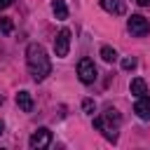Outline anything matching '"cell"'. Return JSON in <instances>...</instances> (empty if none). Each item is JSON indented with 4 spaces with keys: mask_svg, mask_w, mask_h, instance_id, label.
<instances>
[{
    "mask_svg": "<svg viewBox=\"0 0 150 150\" xmlns=\"http://www.w3.org/2000/svg\"><path fill=\"white\" fill-rule=\"evenodd\" d=\"M26 66H28V73L33 75L35 82H42L52 73V61H49L45 47L38 42H30L26 47Z\"/></svg>",
    "mask_w": 150,
    "mask_h": 150,
    "instance_id": "6da1fadb",
    "label": "cell"
},
{
    "mask_svg": "<svg viewBox=\"0 0 150 150\" xmlns=\"http://www.w3.org/2000/svg\"><path fill=\"white\" fill-rule=\"evenodd\" d=\"M120 112L115 110V108H108L103 115H98V117H94V127L108 138V141H117V129H120Z\"/></svg>",
    "mask_w": 150,
    "mask_h": 150,
    "instance_id": "7a4b0ae2",
    "label": "cell"
},
{
    "mask_svg": "<svg viewBox=\"0 0 150 150\" xmlns=\"http://www.w3.org/2000/svg\"><path fill=\"white\" fill-rule=\"evenodd\" d=\"M49 143H52V131H49L47 127H40V129H35V131L30 134V138H28V145H30L33 150L49 148Z\"/></svg>",
    "mask_w": 150,
    "mask_h": 150,
    "instance_id": "3957f363",
    "label": "cell"
},
{
    "mask_svg": "<svg viewBox=\"0 0 150 150\" xmlns=\"http://www.w3.org/2000/svg\"><path fill=\"white\" fill-rule=\"evenodd\" d=\"M127 28H129V33H131V35L143 38V35L150 30V23H148V19H145V16H141V14H131V19L127 21Z\"/></svg>",
    "mask_w": 150,
    "mask_h": 150,
    "instance_id": "277c9868",
    "label": "cell"
},
{
    "mask_svg": "<svg viewBox=\"0 0 150 150\" xmlns=\"http://www.w3.org/2000/svg\"><path fill=\"white\" fill-rule=\"evenodd\" d=\"M77 75H80V80L84 82V84H91L94 80H96V66H94V61L91 59H80V63H77Z\"/></svg>",
    "mask_w": 150,
    "mask_h": 150,
    "instance_id": "5b68a950",
    "label": "cell"
},
{
    "mask_svg": "<svg viewBox=\"0 0 150 150\" xmlns=\"http://www.w3.org/2000/svg\"><path fill=\"white\" fill-rule=\"evenodd\" d=\"M68 49H70V30L61 28L59 35H56V40H54V54L59 59H63V56H68Z\"/></svg>",
    "mask_w": 150,
    "mask_h": 150,
    "instance_id": "8992f818",
    "label": "cell"
},
{
    "mask_svg": "<svg viewBox=\"0 0 150 150\" xmlns=\"http://www.w3.org/2000/svg\"><path fill=\"white\" fill-rule=\"evenodd\" d=\"M134 112H136L141 120H145V122H148V120H150V96H145V94H143V96H138V98H136V103H134Z\"/></svg>",
    "mask_w": 150,
    "mask_h": 150,
    "instance_id": "52a82bcc",
    "label": "cell"
},
{
    "mask_svg": "<svg viewBox=\"0 0 150 150\" xmlns=\"http://www.w3.org/2000/svg\"><path fill=\"white\" fill-rule=\"evenodd\" d=\"M16 105L23 110V112H30L33 110V96L28 91H19L16 94Z\"/></svg>",
    "mask_w": 150,
    "mask_h": 150,
    "instance_id": "ba28073f",
    "label": "cell"
},
{
    "mask_svg": "<svg viewBox=\"0 0 150 150\" xmlns=\"http://www.w3.org/2000/svg\"><path fill=\"white\" fill-rule=\"evenodd\" d=\"M129 91L138 98V96H143V94H148V84H145V80H141V77H134L131 80V84H129Z\"/></svg>",
    "mask_w": 150,
    "mask_h": 150,
    "instance_id": "9c48e42d",
    "label": "cell"
},
{
    "mask_svg": "<svg viewBox=\"0 0 150 150\" xmlns=\"http://www.w3.org/2000/svg\"><path fill=\"white\" fill-rule=\"evenodd\" d=\"M52 12H54V16H56L59 21L68 19V7H66L63 0H52Z\"/></svg>",
    "mask_w": 150,
    "mask_h": 150,
    "instance_id": "30bf717a",
    "label": "cell"
},
{
    "mask_svg": "<svg viewBox=\"0 0 150 150\" xmlns=\"http://www.w3.org/2000/svg\"><path fill=\"white\" fill-rule=\"evenodd\" d=\"M108 12H112V14H124L127 12V2L124 0H105V5H103Z\"/></svg>",
    "mask_w": 150,
    "mask_h": 150,
    "instance_id": "8fae6325",
    "label": "cell"
},
{
    "mask_svg": "<svg viewBox=\"0 0 150 150\" xmlns=\"http://www.w3.org/2000/svg\"><path fill=\"white\" fill-rule=\"evenodd\" d=\"M101 59H103L105 63H112V61H117V52L105 45V47H101Z\"/></svg>",
    "mask_w": 150,
    "mask_h": 150,
    "instance_id": "7c38bea8",
    "label": "cell"
},
{
    "mask_svg": "<svg viewBox=\"0 0 150 150\" xmlns=\"http://www.w3.org/2000/svg\"><path fill=\"white\" fill-rule=\"evenodd\" d=\"M0 28H2V33H5V35H9V33H12V28H14L12 19H7V16H5V19H0Z\"/></svg>",
    "mask_w": 150,
    "mask_h": 150,
    "instance_id": "4fadbf2b",
    "label": "cell"
},
{
    "mask_svg": "<svg viewBox=\"0 0 150 150\" xmlns=\"http://www.w3.org/2000/svg\"><path fill=\"white\" fill-rule=\"evenodd\" d=\"M82 110H84L87 115H94V110H96V103H94L91 98H84V101H82Z\"/></svg>",
    "mask_w": 150,
    "mask_h": 150,
    "instance_id": "5bb4252c",
    "label": "cell"
},
{
    "mask_svg": "<svg viewBox=\"0 0 150 150\" xmlns=\"http://www.w3.org/2000/svg\"><path fill=\"white\" fill-rule=\"evenodd\" d=\"M122 68H124V70H134V68H136V59H131V56L122 59Z\"/></svg>",
    "mask_w": 150,
    "mask_h": 150,
    "instance_id": "9a60e30c",
    "label": "cell"
},
{
    "mask_svg": "<svg viewBox=\"0 0 150 150\" xmlns=\"http://www.w3.org/2000/svg\"><path fill=\"white\" fill-rule=\"evenodd\" d=\"M12 2H14V0H0V9H7Z\"/></svg>",
    "mask_w": 150,
    "mask_h": 150,
    "instance_id": "2e32d148",
    "label": "cell"
},
{
    "mask_svg": "<svg viewBox=\"0 0 150 150\" xmlns=\"http://www.w3.org/2000/svg\"><path fill=\"white\" fill-rule=\"evenodd\" d=\"M136 2H138L141 7H150V0H136Z\"/></svg>",
    "mask_w": 150,
    "mask_h": 150,
    "instance_id": "e0dca14e",
    "label": "cell"
},
{
    "mask_svg": "<svg viewBox=\"0 0 150 150\" xmlns=\"http://www.w3.org/2000/svg\"><path fill=\"white\" fill-rule=\"evenodd\" d=\"M2 129H5V122H2V120H0V134H2Z\"/></svg>",
    "mask_w": 150,
    "mask_h": 150,
    "instance_id": "ac0fdd59",
    "label": "cell"
},
{
    "mask_svg": "<svg viewBox=\"0 0 150 150\" xmlns=\"http://www.w3.org/2000/svg\"><path fill=\"white\" fill-rule=\"evenodd\" d=\"M101 5H105V0H101Z\"/></svg>",
    "mask_w": 150,
    "mask_h": 150,
    "instance_id": "d6986e66",
    "label": "cell"
}]
</instances>
